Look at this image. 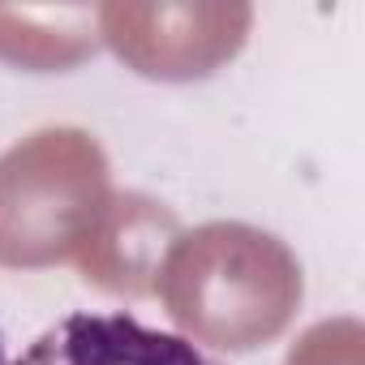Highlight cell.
I'll use <instances>...</instances> for the list:
<instances>
[{
	"mask_svg": "<svg viewBox=\"0 0 365 365\" xmlns=\"http://www.w3.org/2000/svg\"><path fill=\"white\" fill-rule=\"evenodd\" d=\"M0 365H5V344H0Z\"/></svg>",
	"mask_w": 365,
	"mask_h": 365,
	"instance_id": "7a4b0ae2",
	"label": "cell"
},
{
	"mask_svg": "<svg viewBox=\"0 0 365 365\" xmlns=\"http://www.w3.org/2000/svg\"><path fill=\"white\" fill-rule=\"evenodd\" d=\"M14 365H215L176 331L138 322L125 309H82L48 327Z\"/></svg>",
	"mask_w": 365,
	"mask_h": 365,
	"instance_id": "6da1fadb",
	"label": "cell"
}]
</instances>
